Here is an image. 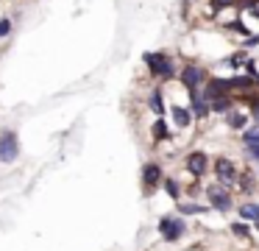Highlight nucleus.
<instances>
[{
    "mask_svg": "<svg viewBox=\"0 0 259 251\" xmlns=\"http://www.w3.org/2000/svg\"><path fill=\"white\" fill-rule=\"evenodd\" d=\"M248 154H251L253 159H259V142H248Z\"/></svg>",
    "mask_w": 259,
    "mask_h": 251,
    "instance_id": "22",
    "label": "nucleus"
},
{
    "mask_svg": "<svg viewBox=\"0 0 259 251\" xmlns=\"http://www.w3.org/2000/svg\"><path fill=\"white\" fill-rule=\"evenodd\" d=\"M214 170H218V178L223 184H234L237 182V170H234V165H231L226 156H220V159L214 162Z\"/></svg>",
    "mask_w": 259,
    "mask_h": 251,
    "instance_id": "6",
    "label": "nucleus"
},
{
    "mask_svg": "<svg viewBox=\"0 0 259 251\" xmlns=\"http://www.w3.org/2000/svg\"><path fill=\"white\" fill-rule=\"evenodd\" d=\"M206 81V70L198 64H184V70H181V84H184L190 92H198V87Z\"/></svg>",
    "mask_w": 259,
    "mask_h": 251,
    "instance_id": "2",
    "label": "nucleus"
},
{
    "mask_svg": "<svg viewBox=\"0 0 259 251\" xmlns=\"http://www.w3.org/2000/svg\"><path fill=\"white\" fill-rule=\"evenodd\" d=\"M151 109L156 112V115H162V109H164V98H162V89H153V92H151Z\"/></svg>",
    "mask_w": 259,
    "mask_h": 251,
    "instance_id": "11",
    "label": "nucleus"
},
{
    "mask_svg": "<svg viewBox=\"0 0 259 251\" xmlns=\"http://www.w3.org/2000/svg\"><path fill=\"white\" fill-rule=\"evenodd\" d=\"M12 31V20H0V37H9Z\"/></svg>",
    "mask_w": 259,
    "mask_h": 251,
    "instance_id": "21",
    "label": "nucleus"
},
{
    "mask_svg": "<svg viewBox=\"0 0 259 251\" xmlns=\"http://www.w3.org/2000/svg\"><path fill=\"white\" fill-rule=\"evenodd\" d=\"M192 112H195L198 117L206 115V103H203V98H201L198 92H192Z\"/></svg>",
    "mask_w": 259,
    "mask_h": 251,
    "instance_id": "13",
    "label": "nucleus"
},
{
    "mask_svg": "<svg viewBox=\"0 0 259 251\" xmlns=\"http://www.w3.org/2000/svg\"><path fill=\"white\" fill-rule=\"evenodd\" d=\"M245 61H248V56H245V53H242V50H240V53H234V56H231L229 61H226V64H231V67H240V64H245Z\"/></svg>",
    "mask_w": 259,
    "mask_h": 251,
    "instance_id": "17",
    "label": "nucleus"
},
{
    "mask_svg": "<svg viewBox=\"0 0 259 251\" xmlns=\"http://www.w3.org/2000/svg\"><path fill=\"white\" fill-rule=\"evenodd\" d=\"M164 187H167V193L173 195V198H179V184H176L173 178H167V182H164Z\"/></svg>",
    "mask_w": 259,
    "mask_h": 251,
    "instance_id": "20",
    "label": "nucleus"
},
{
    "mask_svg": "<svg viewBox=\"0 0 259 251\" xmlns=\"http://www.w3.org/2000/svg\"><path fill=\"white\" fill-rule=\"evenodd\" d=\"M231 232H234L237 237H251V229L242 226V223H231Z\"/></svg>",
    "mask_w": 259,
    "mask_h": 251,
    "instance_id": "16",
    "label": "nucleus"
},
{
    "mask_svg": "<svg viewBox=\"0 0 259 251\" xmlns=\"http://www.w3.org/2000/svg\"><path fill=\"white\" fill-rule=\"evenodd\" d=\"M245 142H259V126L245 128Z\"/></svg>",
    "mask_w": 259,
    "mask_h": 251,
    "instance_id": "18",
    "label": "nucleus"
},
{
    "mask_svg": "<svg viewBox=\"0 0 259 251\" xmlns=\"http://www.w3.org/2000/svg\"><path fill=\"white\" fill-rule=\"evenodd\" d=\"M153 137H156V139H167L170 137V128H167V123H164V120L153 123Z\"/></svg>",
    "mask_w": 259,
    "mask_h": 251,
    "instance_id": "12",
    "label": "nucleus"
},
{
    "mask_svg": "<svg viewBox=\"0 0 259 251\" xmlns=\"http://www.w3.org/2000/svg\"><path fill=\"white\" fill-rule=\"evenodd\" d=\"M187 170H190L192 176H203V173H206V154H203V151H192V154L187 156Z\"/></svg>",
    "mask_w": 259,
    "mask_h": 251,
    "instance_id": "7",
    "label": "nucleus"
},
{
    "mask_svg": "<svg viewBox=\"0 0 259 251\" xmlns=\"http://www.w3.org/2000/svg\"><path fill=\"white\" fill-rule=\"evenodd\" d=\"M159 232L164 234V240L176 243V240L184 234V221H181V218H162V221H159Z\"/></svg>",
    "mask_w": 259,
    "mask_h": 251,
    "instance_id": "4",
    "label": "nucleus"
},
{
    "mask_svg": "<svg viewBox=\"0 0 259 251\" xmlns=\"http://www.w3.org/2000/svg\"><path fill=\"white\" fill-rule=\"evenodd\" d=\"M142 182H145L148 190H153L159 182H162V167L159 165H145V170H142Z\"/></svg>",
    "mask_w": 259,
    "mask_h": 251,
    "instance_id": "8",
    "label": "nucleus"
},
{
    "mask_svg": "<svg viewBox=\"0 0 259 251\" xmlns=\"http://www.w3.org/2000/svg\"><path fill=\"white\" fill-rule=\"evenodd\" d=\"M145 64H148V70L153 73L156 78H173V73H176V67H173V61H170V56L167 53H145Z\"/></svg>",
    "mask_w": 259,
    "mask_h": 251,
    "instance_id": "1",
    "label": "nucleus"
},
{
    "mask_svg": "<svg viewBox=\"0 0 259 251\" xmlns=\"http://www.w3.org/2000/svg\"><path fill=\"white\" fill-rule=\"evenodd\" d=\"M20 154V142L14 131H3L0 134V162H14Z\"/></svg>",
    "mask_w": 259,
    "mask_h": 251,
    "instance_id": "3",
    "label": "nucleus"
},
{
    "mask_svg": "<svg viewBox=\"0 0 259 251\" xmlns=\"http://www.w3.org/2000/svg\"><path fill=\"white\" fill-rule=\"evenodd\" d=\"M229 126H231V128H242V126H245V115H240V112H231V115H229Z\"/></svg>",
    "mask_w": 259,
    "mask_h": 251,
    "instance_id": "14",
    "label": "nucleus"
},
{
    "mask_svg": "<svg viewBox=\"0 0 259 251\" xmlns=\"http://www.w3.org/2000/svg\"><path fill=\"white\" fill-rule=\"evenodd\" d=\"M212 106H214V109H218V112H229V100H226V98H218V100H212Z\"/></svg>",
    "mask_w": 259,
    "mask_h": 251,
    "instance_id": "19",
    "label": "nucleus"
},
{
    "mask_svg": "<svg viewBox=\"0 0 259 251\" xmlns=\"http://www.w3.org/2000/svg\"><path fill=\"white\" fill-rule=\"evenodd\" d=\"M240 218L259 223V204H242V206H240Z\"/></svg>",
    "mask_w": 259,
    "mask_h": 251,
    "instance_id": "10",
    "label": "nucleus"
},
{
    "mask_svg": "<svg viewBox=\"0 0 259 251\" xmlns=\"http://www.w3.org/2000/svg\"><path fill=\"white\" fill-rule=\"evenodd\" d=\"M179 209L184 212V215H198V212H203L206 206H198V204H179Z\"/></svg>",
    "mask_w": 259,
    "mask_h": 251,
    "instance_id": "15",
    "label": "nucleus"
},
{
    "mask_svg": "<svg viewBox=\"0 0 259 251\" xmlns=\"http://www.w3.org/2000/svg\"><path fill=\"white\" fill-rule=\"evenodd\" d=\"M206 195H209V201H212L214 209H220V212H229V209H231V195L226 193V190H220V187H209V190H206Z\"/></svg>",
    "mask_w": 259,
    "mask_h": 251,
    "instance_id": "5",
    "label": "nucleus"
},
{
    "mask_svg": "<svg viewBox=\"0 0 259 251\" xmlns=\"http://www.w3.org/2000/svg\"><path fill=\"white\" fill-rule=\"evenodd\" d=\"M173 120H176V126H179V128H187V126H190V120H192L190 109H187V106H173Z\"/></svg>",
    "mask_w": 259,
    "mask_h": 251,
    "instance_id": "9",
    "label": "nucleus"
}]
</instances>
